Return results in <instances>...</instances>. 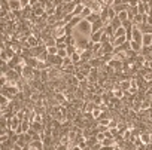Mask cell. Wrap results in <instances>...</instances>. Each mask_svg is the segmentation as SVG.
<instances>
[{
	"mask_svg": "<svg viewBox=\"0 0 152 150\" xmlns=\"http://www.w3.org/2000/svg\"><path fill=\"white\" fill-rule=\"evenodd\" d=\"M145 22H146V24H149V25H152V17L146 15V18H145Z\"/></svg>",
	"mask_w": 152,
	"mask_h": 150,
	"instance_id": "cell-26",
	"label": "cell"
},
{
	"mask_svg": "<svg viewBox=\"0 0 152 150\" xmlns=\"http://www.w3.org/2000/svg\"><path fill=\"white\" fill-rule=\"evenodd\" d=\"M104 138H106V134H104V132H99V134H97V140H99V141H103Z\"/></svg>",
	"mask_w": 152,
	"mask_h": 150,
	"instance_id": "cell-25",
	"label": "cell"
},
{
	"mask_svg": "<svg viewBox=\"0 0 152 150\" xmlns=\"http://www.w3.org/2000/svg\"><path fill=\"white\" fill-rule=\"evenodd\" d=\"M57 55H58V57H61V58H66V57H69L66 49H58V54H57Z\"/></svg>",
	"mask_w": 152,
	"mask_h": 150,
	"instance_id": "cell-24",
	"label": "cell"
},
{
	"mask_svg": "<svg viewBox=\"0 0 152 150\" xmlns=\"http://www.w3.org/2000/svg\"><path fill=\"white\" fill-rule=\"evenodd\" d=\"M96 107H99V106H96L93 101H85V106H84V113H93V110L96 109Z\"/></svg>",
	"mask_w": 152,
	"mask_h": 150,
	"instance_id": "cell-8",
	"label": "cell"
},
{
	"mask_svg": "<svg viewBox=\"0 0 152 150\" xmlns=\"http://www.w3.org/2000/svg\"><path fill=\"white\" fill-rule=\"evenodd\" d=\"M102 113H103V110H102V107H96L94 110H93V117L96 119V120H99L100 119V116H102Z\"/></svg>",
	"mask_w": 152,
	"mask_h": 150,
	"instance_id": "cell-16",
	"label": "cell"
},
{
	"mask_svg": "<svg viewBox=\"0 0 152 150\" xmlns=\"http://www.w3.org/2000/svg\"><path fill=\"white\" fill-rule=\"evenodd\" d=\"M8 6H9V9H11L12 12H20V11H23V5H21L20 0H9Z\"/></svg>",
	"mask_w": 152,
	"mask_h": 150,
	"instance_id": "cell-2",
	"label": "cell"
},
{
	"mask_svg": "<svg viewBox=\"0 0 152 150\" xmlns=\"http://www.w3.org/2000/svg\"><path fill=\"white\" fill-rule=\"evenodd\" d=\"M69 147H70V146H66V144H63V143H57L55 150H69Z\"/></svg>",
	"mask_w": 152,
	"mask_h": 150,
	"instance_id": "cell-23",
	"label": "cell"
},
{
	"mask_svg": "<svg viewBox=\"0 0 152 150\" xmlns=\"http://www.w3.org/2000/svg\"><path fill=\"white\" fill-rule=\"evenodd\" d=\"M119 88H121L124 92H127V91L131 88V79H124V80H121V82H119Z\"/></svg>",
	"mask_w": 152,
	"mask_h": 150,
	"instance_id": "cell-7",
	"label": "cell"
},
{
	"mask_svg": "<svg viewBox=\"0 0 152 150\" xmlns=\"http://www.w3.org/2000/svg\"><path fill=\"white\" fill-rule=\"evenodd\" d=\"M64 3H70V2H73V0H63Z\"/></svg>",
	"mask_w": 152,
	"mask_h": 150,
	"instance_id": "cell-28",
	"label": "cell"
},
{
	"mask_svg": "<svg viewBox=\"0 0 152 150\" xmlns=\"http://www.w3.org/2000/svg\"><path fill=\"white\" fill-rule=\"evenodd\" d=\"M145 18H146V15H143V14H137V15L133 18L134 25H140V24H143V22H145Z\"/></svg>",
	"mask_w": 152,
	"mask_h": 150,
	"instance_id": "cell-10",
	"label": "cell"
},
{
	"mask_svg": "<svg viewBox=\"0 0 152 150\" xmlns=\"http://www.w3.org/2000/svg\"><path fill=\"white\" fill-rule=\"evenodd\" d=\"M127 34V28H124V27H119V28H116L115 30V34H113V39L115 37H121V36H125ZM112 39V40H113Z\"/></svg>",
	"mask_w": 152,
	"mask_h": 150,
	"instance_id": "cell-14",
	"label": "cell"
},
{
	"mask_svg": "<svg viewBox=\"0 0 152 150\" xmlns=\"http://www.w3.org/2000/svg\"><path fill=\"white\" fill-rule=\"evenodd\" d=\"M69 150H82V147H79V146H70Z\"/></svg>",
	"mask_w": 152,
	"mask_h": 150,
	"instance_id": "cell-27",
	"label": "cell"
},
{
	"mask_svg": "<svg viewBox=\"0 0 152 150\" xmlns=\"http://www.w3.org/2000/svg\"><path fill=\"white\" fill-rule=\"evenodd\" d=\"M82 20H84L82 17H73V20H72V21H70V24H67V25H70V27L76 28V27L79 25V22H81Z\"/></svg>",
	"mask_w": 152,
	"mask_h": 150,
	"instance_id": "cell-13",
	"label": "cell"
},
{
	"mask_svg": "<svg viewBox=\"0 0 152 150\" xmlns=\"http://www.w3.org/2000/svg\"><path fill=\"white\" fill-rule=\"evenodd\" d=\"M140 141H142V144H146V146H149V144H152V141H151V131H142V134H140Z\"/></svg>",
	"mask_w": 152,
	"mask_h": 150,
	"instance_id": "cell-3",
	"label": "cell"
},
{
	"mask_svg": "<svg viewBox=\"0 0 152 150\" xmlns=\"http://www.w3.org/2000/svg\"><path fill=\"white\" fill-rule=\"evenodd\" d=\"M46 52L49 55H57L58 54V48L57 46H49V48H46Z\"/></svg>",
	"mask_w": 152,
	"mask_h": 150,
	"instance_id": "cell-22",
	"label": "cell"
},
{
	"mask_svg": "<svg viewBox=\"0 0 152 150\" xmlns=\"http://www.w3.org/2000/svg\"><path fill=\"white\" fill-rule=\"evenodd\" d=\"M142 45L143 46H152V34H143Z\"/></svg>",
	"mask_w": 152,
	"mask_h": 150,
	"instance_id": "cell-11",
	"label": "cell"
},
{
	"mask_svg": "<svg viewBox=\"0 0 152 150\" xmlns=\"http://www.w3.org/2000/svg\"><path fill=\"white\" fill-rule=\"evenodd\" d=\"M69 65H73V61H72V58H70V57H66V58H63V65H61V68H64V67H69Z\"/></svg>",
	"mask_w": 152,
	"mask_h": 150,
	"instance_id": "cell-20",
	"label": "cell"
},
{
	"mask_svg": "<svg viewBox=\"0 0 152 150\" xmlns=\"http://www.w3.org/2000/svg\"><path fill=\"white\" fill-rule=\"evenodd\" d=\"M103 34H104V28H103V30H100V31L93 33V34L90 36V42H93V43H99V42H102Z\"/></svg>",
	"mask_w": 152,
	"mask_h": 150,
	"instance_id": "cell-4",
	"label": "cell"
},
{
	"mask_svg": "<svg viewBox=\"0 0 152 150\" xmlns=\"http://www.w3.org/2000/svg\"><path fill=\"white\" fill-rule=\"evenodd\" d=\"M128 40H127V36H121V37H115L110 43L115 46V48H118V46H122V45H125Z\"/></svg>",
	"mask_w": 152,
	"mask_h": 150,
	"instance_id": "cell-5",
	"label": "cell"
},
{
	"mask_svg": "<svg viewBox=\"0 0 152 150\" xmlns=\"http://www.w3.org/2000/svg\"><path fill=\"white\" fill-rule=\"evenodd\" d=\"M91 14H93V9H91L90 6H85V9L82 11V15H81V17H82L84 20H87V18H88Z\"/></svg>",
	"mask_w": 152,
	"mask_h": 150,
	"instance_id": "cell-18",
	"label": "cell"
},
{
	"mask_svg": "<svg viewBox=\"0 0 152 150\" xmlns=\"http://www.w3.org/2000/svg\"><path fill=\"white\" fill-rule=\"evenodd\" d=\"M97 20H100V14H97V12H93V14L87 18V21H88V22H91V24H93V22H96Z\"/></svg>",
	"mask_w": 152,
	"mask_h": 150,
	"instance_id": "cell-17",
	"label": "cell"
},
{
	"mask_svg": "<svg viewBox=\"0 0 152 150\" xmlns=\"http://www.w3.org/2000/svg\"><path fill=\"white\" fill-rule=\"evenodd\" d=\"M118 18L124 22V21H127V20H130V15H128V11H121V12H118Z\"/></svg>",
	"mask_w": 152,
	"mask_h": 150,
	"instance_id": "cell-15",
	"label": "cell"
},
{
	"mask_svg": "<svg viewBox=\"0 0 152 150\" xmlns=\"http://www.w3.org/2000/svg\"><path fill=\"white\" fill-rule=\"evenodd\" d=\"M75 76H76V79H78L79 82H82V80H85V79H87V74H85V73H82L81 70H79V71H76V73H75Z\"/></svg>",
	"mask_w": 152,
	"mask_h": 150,
	"instance_id": "cell-19",
	"label": "cell"
},
{
	"mask_svg": "<svg viewBox=\"0 0 152 150\" xmlns=\"http://www.w3.org/2000/svg\"><path fill=\"white\" fill-rule=\"evenodd\" d=\"M85 6L87 5H84V3H78V5H76V8H75V11H73V15L75 17H81L82 15V11L85 9Z\"/></svg>",
	"mask_w": 152,
	"mask_h": 150,
	"instance_id": "cell-9",
	"label": "cell"
},
{
	"mask_svg": "<svg viewBox=\"0 0 152 150\" xmlns=\"http://www.w3.org/2000/svg\"><path fill=\"white\" fill-rule=\"evenodd\" d=\"M104 27H106V24H104L102 20H97L96 22H93V30H91V31H93V33H96V31H100V30H103ZM93 33H91V34H93Z\"/></svg>",
	"mask_w": 152,
	"mask_h": 150,
	"instance_id": "cell-6",
	"label": "cell"
},
{
	"mask_svg": "<svg viewBox=\"0 0 152 150\" xmlns=\"http://www.w3.org/2000/svg\"><path fill=\"white\" fill-rule=\"evenodd\" d=\"M82 150H91V147H88V146H87V147H84Z\"/></svg>",
	"mask_w": 152,
	"mask_h": 150,
	"instance_id": "cell-29",
	"label": "cell"
},
{
	"mask_svg": "<svg viewBox=\"0 0 152 150\" xmlns=\"http://www.w3.org/2000/svg\"><path fill=\"white\" fill-rule=\"evenodd\" d=\"M91 30H93V24L88 22L87 20H82V21L79 22V25L76 27V31H78L79 34H82L84 37H90L91 33H93Z\"/></svg>",
	"mask_w": 152,
	"mask_h": 150,
	"instance_id": "cell-1",
	"label": "cell"
},
{
	"mask_svg": "<svg viewBox=\"0 0 152 150\" xmlns=\"http://www.w3.org/2000/svg\"><path fill=\"white\" fill-rule=\"evenodd\" d=\"M70 58H72V61H73L75 65H76V64H79V62L82 61V55H81L79 52H75L73 55H70Z\"/></svg>",
	"mask_w": 152,
	"mask_h": 150,
	"instance_id": "cell-12",
	"label": "cell"
},
{
	"mask_svg": "<svg viewBox=\"0 0 152 150\" xmlns=\"http://www.w3.org/2000/svg\"><path fill=\"white\" fill-rule=\"evenodd\" d=\"M73 17H75L73 14H66V15H64V18H63V22H64L66 25H67V24H70V21L73 20Z\"/></svg>",
	"mask_w": 152,
	"mask_h": 150,
	"instance_id": "cell-21",
	"label": "cell"
}]
</instances>
